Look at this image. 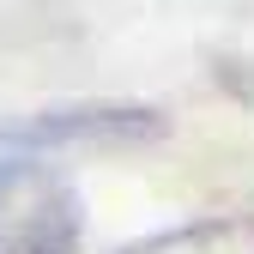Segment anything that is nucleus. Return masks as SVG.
Here are the masks:
<instances>
[{"mask_svg": "<svg viewBox=\"0 0 254 254\" xmlns=\"http://www.w3.org/2000/svg\"><path fill=\"white\" fill-rule=\"evenodd\" d=\"M0 254H79L73 182L18 139H0Z\"/></svg>", "mask_w": 254, "mask_h": 254, "instance_id": "obj_1", "label": "nucleus"}, {"mask_svg": "<svg viewBox=\"0 0 254 254\" xmlns=\"http://www.w3.org/2000/svg\"><path fill=\"white\" fill-rule=\"evenodd\" d=\"M121 254H254V212H230V218H200L164 236L127 242Z\"/></svg>", "mask_w": 254, "mask_h": 254, "instance_id": "obj_2", "label": "nucleus"}]
</instances>
